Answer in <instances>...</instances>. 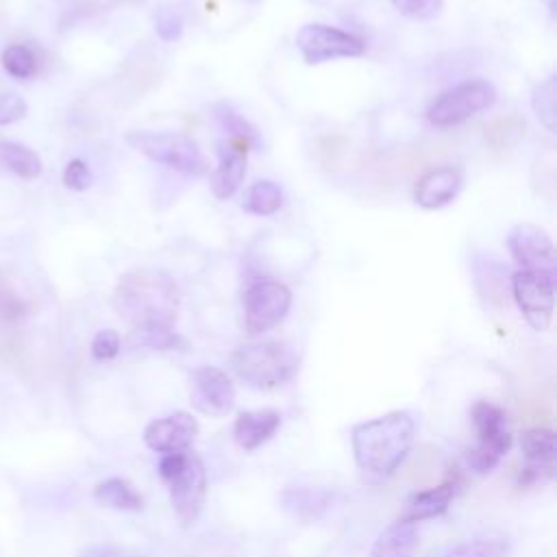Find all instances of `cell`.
<instances>
[{
  "label": "cell",
  "mask_w": 557,
  "mask_h": 557,
  "mask_svg": "<svg viewBox=\"0 0 557 557\" xmlns=\"http://www.w3.org/2000/svg\"><path fill=\"white\" fill-rule=\"evenodd\" d=\"M455 490H457V481L455 479H446L444 483H440V485H435L431 490H422V492L411 494L405 500L400 520L420 522V520L435 518V516L444 513L448 509L453 496H455Z\"/></svg>",
  "instance_id": "16"
},
{
  "label": "cell",
  "mask_w": 557,
  "mask_h": 557,
  "mask_svg": "<svg viewBox=\"0 0 557 557\" xmlns=\"http://www.w3.org/2000/svg\"><path fill=\"white\" fill-rule=\"evenodd\" d=\"M533 111L537 113L540 122L553 133L557 122V78L548 76L540 83L533 91Z\"/></svg>",
  "instance_id": "26"
},
{
  "label": "cell",
  "mask_w": 557,
  "mask_h": 557,
  "mask_svg": "<svg viewBox=\"0 0 557 557\" xmlns=\"http://www.w3.org/2000/svg\"><path fill=\"white\" fill-rule=\"evenodd\" d=\"M159 476L168 487L172 509L183 527H191L205 505L207 470L194 450L165 453L159 459Z\"/></svg>",
  "instance_id": "3"
},
{
  "label": "cell",
  "mask_w": 557,
  "mask_h": 557,
  "mask_svg": "<svg viewBox=\"0 0 557 557\" xmlns=\"http://www.w3.org/2000/svg\"><path fill=\"white\" fill-rule=\"evenodd\" d=\"M198 435V422L187 411H176L146 424L144 442L154 453L187 450Z\"/></svg>",
  "instance_id": "13"
},
{
  "label": "cell",
  "mask_w": 557,
  "mask_h": 557,
  "mask_svg": "<svg viewBox=\"0 0 557 557\" xmlns=\"http://www.w3.org/2000/svg\"><path fill=\"white\" fill-rule=\"evenodd\" d=\"M157 33L165 41L176 39L181 35V17L172 9H161L157 13Z\"/></svg>",
  "instance_id": "35"
},
{
  "label": "cell",
  "mask_w": 557,
  "mask_h": 557,
  "mask_svg": "<svg viewBox=\"0 0 557 557\" xmlns=\"http://www.w3.org/2000/svg\"><path fill=\"white\" fill-rule=\"evenodd\" d=\"M191 405L211 418H222L233 409L235 387L226 372L213 366H202L191 372Z\"/></svg>",
  "instance_id": "12"
},
{
  "label": "cell",
  "mask_w": 557,
  "mask_h": 557,
  "mask_svg": "<svg viewBox=\"0 0 557 557\" xmlns=\"http://www.w3.org/2000/svg\"><path fill=\"white\" fill-rule=\"evenodd\" d=\"M113 309L133 331L172 329L178 313L176 283L161 270L126 272L113 292Z\"/></svg>",
  "instance_id": "1"
},
{
  "label": "cell",
  "mask_w": 557,
  "mask_h": 557,
  "mask_svg": "<svg viewBox=\"0 0 557 557\" xmlns=\"http://www.w3.org/2000/svg\"><path fill=\"white\" fill-rule=\"evenodd\" d=\"M507 246L520 270L555 281V248L542 228L533 224H518L509 233Z\"/></svg>",
  "instance_id": "11"
},
{
  "label": "cell",
  "mask_w": 557,
  "mask_h": 557,
  "mask_svg": "<svg viewBox=\"0 0 557 557\" xmlns=\"http://www.w3.org/2000/svg\"><path fill=\"white\" fill-rule=\"evenodd\" d=\"M0 165L26 181L41 174V159L37 152L17 141H0Z\"/></svg>",
  "instance_id": "21"
},
{
  "label": "cell",
  "mask_w": 557,
  "mask_h": 557,
  "mask_svg": "<svg viewBox=\"0 0 557 557\" xmlns=\"http://www.w3.org/2000/svg\"><path fill=\"white\" fill-rule=\"evenodd\" d=\"M496 102V89L487 81H466L444 91L426 111V117L435 126H455L470 115L492 107Z\"/></svg>",
  "instance_id": "7"
},
{
  "label": "cell",
  "mask_w": 557,
  "mask_h": 557,
  "mask_svg": "<svg viewBox=\"0 0 557 557\" xmlns=\"http://www.w3.org/2000/svg\"><path fill=\"white\" fill-rule=\"evenodd\" d=\"M231 366L246 385L272 389L296 374L298 355L278 342H257L239 346L231 357Z\"/></svg>",
  "instance_id": "4"
},
{
  "label": "cell",
  "mask_w": 557,
  "mask_h": 557,
  "mask_svg": "<svg viewBox=\"0 0 557 557\" xmlns=\"http://www.w3.org/2000/svg\"><path fill=\"white\" fill-rule=\"evenodd\" d=\"M524 135V120L516 113L500 115L485 126V141L494 152L511 150Z\"/></svg>",
  "instance_id": "23"
},
{
  "label": "cell",
  "mask_w": 557,
  "mask_h": 557,
  "mask_svg": "<svg viewBox=\"0 0 557 557\" xmlns=\"http://www.w3.org/2000/svg\"><path fill=\"white\" fill-rule=\"evenodd\" d=\"M289 305H292V294L283 283L259 281L250 285L244 294L248 333L259 335L276 326L289 311Z\"/></svg>",
  "instance_id": "9"
},
{
  "label": "cell",
  "mask_w": 557,
  "mask_h": 557,
  "mask_svg": "<svg viewBox=\"0 0 557 557\" xmlns=\"http://www.w3.org/2000/svg\"><path fill=\"white\" fill-rule=\"evenodd\" d=\"M126 144L137 152L146 154L157 163H165L174 170L187 174H200L205 168L202 154L194 139L178 133H150V131H131L126 133Z\"/></svg>",
  "instance_id": "6"
},
{
  "label": "cell",
  "mask_w": 557,
  "mask_h": 557,
  "mask_svg": "<svg viewBox=\"0 0 557 557\" xmlns=\"http://www.w3.org/2000/svg\"><path fill=\"white\" fill-rule=\"evenodd\" d=\"M392 4L416 20H431L440 13L442 9V0H392Z\"/></svg>",
  "instance_id": "30"
},
{
  "label": "cell",
  "mask_w": 557,
  "mask_h": 557,
  "mask_svg": "<svg viewBox=\"0 0 557 557\" xmlns=\"http://www.w3.org/2000/svg\"><path fill=\"white\" fill-rule=\"evenodd\" d=\"M281 202H283V196H281L278 185L272 181H259L250 187L246 207H248V211H252L257 215H272L278 211Z\"/></svg>",
  "instance_id": "27"
},
{
  "label": "cell",
  "mask_w": 557,
  "mask_h": 557,
  "mask_svg": "<svg viewBox=\"0 0 557 557\" xmlns=\"http://www.w3.org/2000/svg\"><path fill=\"white\" fill-rule=\"evenodd\" d=\"M413 433L416 424L407 411H389L355 424L350 444L357 468L370 479H387L411 450Z\"/></svg>",
  "instance_id": "2"
},
{
  "label": "cell",
  "mask_w": 557,
  "mask_h": 557,
  "mask_svg": "<svg viewBox=\"0 0 557 557\" xmlns=\"http://www.w3.org/2000/svg\"><path fill=\"white\" fill-rule=\"evenodd\" d=\"M418 546L416 522L396 520L374 542L372 557H411Z\"/></svg>",
  "instance_id": "18"
},
{
  "label": "cell",
  "mask_w": 557,
  "mask_h": 557,
  "mask_svg": "<svg viewBox=\"0 0 557 557\" xmlns=\"http://www.w3.org/2000/svg\"><path fill=\"white\" fill-rule=\"evenodd\" d=\"M296 46L309 65L337 57H359L366 50L361 39L326 24H305L296 33Z\"/></svg>",
  "instance_id": "8"
},
{
  "label": "cell",
  "mask_w": 557,
  "mask_h": 557,
  "mask_svg": "<svg viewBox=\"0 0 557 557\" xmlns=\"http://www.w3.org/2000/svg\"><path fill=\"white\" fill-rule=\"evenodd\" d=\"M133 344L150 346L157 350H170V348H185L183 337H178L172 329H144L131 333Z\"/></svg>",
  "instance_id": "28"
},
{
  "label": "cell",
  "mask_w": 557,
  "mask_h": 557,
  "mask_svg": "<svg viewBox=\"0 0 557 557\" xmlns=\"http://www.w3.org/2000/svg\"><path fill=\"white\" fill-rule=\"evenodd\" d=\"M0 61H2L4 72L17 81H28L37 74V57L24 44H13V46L4 48Z\"/></svg>",
  "instance_id": "25"
},
{
  "label": "cell",
  "mask_w": 557,
  "mask_h": 557,
  "mask_svg": "<svg viewBox=\"0 0 557 557\" xmlns=\"http://www.w3.org/2000/svg\"><path fill=\"white\" fill-rule=\"evenodd\" d=\"M509 540L503 535H483L455 546L446 557H507Z\"/></svg>",
  "instance_id": "24"
},
{
  "label": "cell",
  "mask_w": 557,
  "mask_h": 557,
  "mask_svg": "<svg viewBox=\"0 0 557 557\" xmlns=\"http://www.w3.org/2000/svg\"><path fill=\"white\" fill-rule=\"evenodd\" d=\"M511 289L524 320L535 331L548 329L555 307V281L533 272L518 270L511 278Z\"/></svg>",
  "instance_id": "10"
},
{
  "label": "cell",
  "mask_w": 557,
  "mask_h": 557,
  "mask_svg": "<svg viewBox=\"0 0 557 557\" xmlns=\"http://www.w3.org/2000/svg\"><path fill=\"white\" fill-rule=\"evenodd\" d=\"M470 418L476 431V444L466 453V466L476 474H487L511 446L507 413L490 400H479L472 405Z\"/></svg>",
  "instance_id": "5"
},
{
  "label": "cell",
  "mask_w": 557,
  "mask_h": 557,
  "mask_svg": "<svg viewBox=\"0 0 557 557\" xmlns=\"http://www.w3.org/2000/svg\"><path fill=\"white\" fill-rule=\"evenodd\" d=\"M333 494L322 487H309V485H292L283 490L281 503L285 511H289L298 520H315L331 507Z\"/></svg>",
  "instance_id": "17"
},
{
  "label": "cell",
  "mask_w": 557,
  "mask_h": 557,
  "mask_svg": "<svg viewBox=\"0 0 557 557\" xmlns=\"http://www.w3.org/2000/svg\"><path fill=\"white\" fill-rule=\"evenodd\" d=\"M26 313V302L17 296V292L0 276V320L15 322Z\"/></svg>",
  "instance_id": "29"
},
{
  "label": "cell",
  "mask_w": 557,
  "mask_h": 557,
  "mask_svg": "<svg viewBox=\"0 0 557 557\" xmlns=\"http://www.w3.org/2000/svg\"><path fill=\"white\" fill-rule=\"evenodd\" d=\"M461 189V172L453 165L426 172L416 185V202L424 209H440L448 205Z\"/></svg>",
  "instance_id": "14"
},
{
  "label": "cell",
  "mask_w": 557,
  "mask_h": 557,
  "mask_svg": "<svg viewBox=\"0 0 557 557\" xmlns=\"http://www.w3.org/2000/svg\"><path fill=\"white\" fill-rule=\"evenodd\" d=\"M281 426V413L274 409L242 411L233 424L235 442L244 450H255L265 444Z\"/></svg>",
  "instance_id": "15"
},
{
  "label": "cell",
  "mask_w": 557,
  "mask_h": 557,
  "mask_svg": "<svg viewBox=\"0 0 557 557\" xmlns=\"http://www.w3.org/2000/svg\"><path fill=\"white\" fill-rule=\"evenodd\" d=\"M94 496L98 503L120 509V511H139L141 509V496L135 492V487L128 481H124L120 476L100 481L94 490Z\"/></svg>",
  "instance_id": "22"
},
{
  "label": "cell",
  "mask_w": 557,
  "mask_h": 557,
  "mask_svg": "<svg viewBox=\"0 0 557 557\" xmlns=\"http://www.w3.org/2000/svg\"><path fill=\"white\" fill-rule=\"evenodd\" d=\"M555 468L557 466H531L524 463L522 470L516 476V483L520 487H537V485H546L555 479Z\"/></svg>",
  "instance_id": "33"
},
{
  "label": "cell",
  "mask_w": 557,
  "mask_h": 557,
  "mask_svg": "<svg viewBox=\"0 0 557 557\" xmlns=\"http://www.w3.org/2000/svg\"><path fill=\"white\" fill-rule=\"evenodd\" d=\"M63 185L74 191H83L91 185V172L81 159H72L63 170Z\"/></svg>",
  "instance_id": "34"
},
{
  "label": "cell",
  "mask_w": 557,
  "mask_h": 557,
  "mask_svg": "<svg viewBox=\"0 0 557 557\" xmlns=\"http://www.w3.org/2000/svg\"><path fill=\"white\" fill-rule=\"evenodd\" d=\"M120 350V335L113 329H102L91 342V355L96 361H109Z\"/></svg>",
  "instance_id": "31"
},
{
  "label": "cell",
  "mask_w": 557,
  "mask_h": 557,
  "mask_svg": "<svg viewBox=\"0 0 557 557\" xmlns=\"http://www.w3.org/2000/svg\"><path fill=\"white\" fill-rule=\"evenodd\" d=\"M244 174H246V163H244L242 150L228 148V152H222L220 165L211 174L213 196L220 200L231 198L237 191L239 183L244 181Z\"/></svg>",
  "instance_id": "19"
},
{
  "label": "cell",
  "mask_w": 557,
  "mask_h": 557,
  "mask_svg": "<svg viewBox=\"0 0 557 557\" xmlns=\"http://www.w3.org/2000/svg\"><path fill=\"white\" fill-rule=\"evenodd\" d=\"M520 450L524 455V463L555 466V455H557L555 433L544 426L529 429L520 437Z\"/></svg>",
  "instance_id": "20"
},
{
  "label": "cell",
  "mask_w": 557,
  "mask_h": 557,
  "mask_svg": "<svg viewBox=\"0 0 557 557\" xmlns=\"http://www.w3.org/2000/svg\"><path fill=\"white\" fill-rule=\"evenodd\" d=\"M81 557H117V553L111 548H104V546H91V548L83 550Z\"/></svg>",
  "instance_id": "36"
},
{
  "label": "cell",
  "mask_w": 557,
  "mask_h": 557,
  "mask_svg": "<svg viewBox=\"0 0 557 557\" xmlns=\"http://www.w3.org/2000/svg\"><path fill=\"white\" fill-rule=\"evenodd\" d=\"M26 115V102L15 91H2L0 94V126L20 122Z\"/></svg>",
  "instance_id": "32"
}]
</instances>
